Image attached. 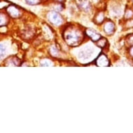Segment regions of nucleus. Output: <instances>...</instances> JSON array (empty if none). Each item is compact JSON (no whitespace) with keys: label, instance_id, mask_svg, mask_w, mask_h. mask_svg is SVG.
<instances>
[{"label":"nucleus","instance_id":"obj_3","mask_svg":"<svg viewBox=\"0 0 133 133\" xmlns=\"http://www.w3.org/2000/svg\"><path fill=\"white\" fill-rule=\"evenodd\" d=\"M96 65L98 66H101V67H105V66H108L109 65V59H107L106 55L104 54H101L100 56L98 57V59H96Z\"/></svg>","mask_w":133,"mask_h":133},{"label":"nucleus","instance_id":"obj_12","mask_svg":"<svg viewBox=\"0 0 133 133\" xmlns=\"http://www.w3.org/2000/svg\"><path fill=\"white\" fill-rule=\"evenodd\" d=\"M50 52L51 55L53 57H57L59 55V51L57 49L56 47L55 46H52L50 49Z\"/></svg>","mask_w":133,"mask_h":133},{"label":"nucleus","instance_id":"obj_13","mask_svg":"<svg viewBox=\"0 0 133 133\" xmlns=\"http://www.w3.org/2000/svg\"><path fill=\"white\" fill-rule=\"evenodd\" d=\"M53 64L52 61L49 59H44L41 61V65L42 66H52Z\"/></svg>","mask_w":133,"mask_h":133},{"label":"nucleus","instance_id":"obj_7","mask_svg":"<svg viewBox=\"0 0 133 133\" xmlns=\"http://www.w3.org/2000/svg\"><path fill=\"white\" fill-rule=\"evenodd\" d=\"M6 64V65L8 66H18L20 65V60L17 58V57H11V58H9L7 59Z\"/></svg>","mask_w":133,"mask_h":133},{"label":"nucleus","instance_id":"obj_10","mask_svg":"<svg viewBox=\"0 0 133 133\" xmlns=\"http://www.w3.org/2000/svg\"><path fill=\"white\" fill-rule=\"evenodd\" d=\"M96 42H97V45L99 46L100 48H104L106 45V43H107V39L104 38H100Z\"/></svg>","mask_w":133,"mask_h":133},{"label":"nucleus","instance_id":"obj_6","mask_svg":"<svg viewBox=\"0 0 133 133\" xmlns=\"http://www.w3.org/2000/svg\"><path fill=\"white\" fill-rule=\"evenodd\" d=\"M104 31L108 35H110L114 31V24L112 22H107L104 26Z\"/></svg>","mask_w":133,"mask_h":133},{"label":"nucleus","instance_id":"obj_16","mask_svg":"<svg viewBox=\"0 0 133 133\" xmlns=\"http://www.w3.org/2000/svg\"><path fill=\"white\" fill-rule=\"evenodd\" d=\"M128 43H130L131 45H132L133 44V36H130V37H129L128 40Z\"/></svg>","mask_w":133,"mask_h":133},{"label":"nucleus","instance_id":"obj_8","mask_svg":"<svg viewBox=\"0 0 133 133\" xmlns=\"http://www.w3.org/2000/svg\"><path fill=\"white\" fill-rule=\"evenodd\" d=\"M79 7L83 11H89L91 9V3L89 0H82L79 3Z\"/></svg>","mask_w":133,"mask_h":133},{"label":"nucleus","instance_id":"obj_1","mask_svg":"<svg viewBox=\"0 0 133 133\" xmlns=\"http://www.w3.org/2000/svg\"><path fill=\"white\" fill-rule=\"evenodd\" d=\"M63 38L68 45L76 46L82 42L84 36L80 29L75 27H69L66 29L65 32L63 33Z\"/></svg>","mask_w":133,"mask_h":133},{"label":"nucleus","instance_id":"obj_4","mask_svg":"<svg viewBox=\"0 0 133 133\" xmlns=\"http://www.w3.org/2000/svg\"><path fill=\"white\" fill-rule=\"evenodd\" d=\"M87 34L88 36H89L91 38L92 41H97L98 40L100 39L101 37V34L98 33L96 31L93 30V29H89L87 30Z\"/></svg>","mask_w":133,"mask_h":133},{"label":"nucleus","instance_id":"obj_5","mask_svg":"<svg viewBox=\"0 0 133 133\" xmlns=\"http://www.w3.org/2000/svg\"><path fill=\"white\" fill-rule=\"evenodd\" d=\"M7 12L12 18H18L20 15V11L15 6H9L7 8Z\"/></svg>","mask_w":133,"mask_h":133},{"label":"nucleus","instance_id":"obj_15","mask_svg":"<svg viewBox=\"0 0 133 133\" xmlns=\"http://www.w3.org/2000/svg\"><path fill=\"white\" fill-rule=\"evenodd\" d=\"M5 22V17L4 16L3 14L0 13V26H2L3 24H4V22Z\"/></svg>","mask_w":133,"mask_h":133},{"label":"nucleus","instance_id":"obj_17","mask_svg":"<svg viewBox=\"0 0 133 133\" xmlns=\"http://www.w3.org/2000/svg\"><path fill=\"white\" fill-rule=\"evenodd\" d=\"M131 55H132L133 56V48H132V49H131Z\"/></svg>","mask_w":133,"mask_h":133},{"label":"nucleus","instance_id":"obj_2","mask_svg":"<svg viewBox=\"0 0 133 133\" xmlns=\"http://www.w3.org/2000/svg\"><path fill=\"white\" fill-rule=\"evenodd\" d=\"M48 18L50 22L55 25H59L62 23V18L61 15L56 11H51L48 13Z\"/></svg>","mask_w":133,"mask_h":133},{"label":"nucleus","instance_id":"obj_11","mask_svg":"<svg viewBox=\"0 0 133 133\" xmlns=\"http://www.w3.org/2000/svg\"><path fill=\"white\" fill-rule=\"evenodd\" d=\"M26 3L30 6H35V5L40 4L41 3L42 0H25Z\"/></svg>","mask_w":133,"mask_h":133},{"label":"nucleus","instance_id":"obj_14","mask_svg":"<svg viewBox=\"0 0 133 133\" xmlns=\"http://www.w3.org/2000/svg\"><path fill=\"white\" fill-rule=\"evenodd\" d=\"M5 52H6V48L4 47V45L0 44V59L4 55Z\"/></svg>","mask_w":133,"mask_h":133},{"label":"nucleus","instance_id":"obj_9","mask_svg":"<svg viewBox=\"0 0 133 133\" xmlns=\"http://www.w3.org/2000/svg\"><path fill=\"white\" fill-rule=\"evenodd\" d=\"M104 19H105L104 13H103V12H100V13H98V14L96 15V17H95V22H96L97 24H101V22L104 20Z\"/></svg>","mask_w":133,"mask_h":133}]
</instances>
